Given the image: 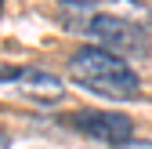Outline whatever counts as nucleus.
I'll use <instances>...</instances> for the list:
<instances>
[{
	"instance_id": "obj_2",
	"label": "nucleus",
	"mask_w": 152,
	"mask_h": 149,
	"mask_svg": "<svg viewBox=\"0 0 152 149\" xmlns=\"http://www.w3.org/2000/svg\"><path fill=\"white\" fill-rule=\"evenodd\" d=\"M65 29L91 36L94 47H105L112 55H148V29L120 15H87V18H65Z\"/></svg>"
},
{
	"instance_id": "obj_1",
	"label": "nucleus",
	"mask_w": 152,
	"mask_h": 149,
	"mask_svg": "<svg viewBox=\"0 0 152 149\" xmlns=\"http://www.w3.org/2000/svg\"><path fill=\"white\" fill-rule=\"evenodd\" d=\"M69 77L80 87L94 91V95H105L112 102H130L141 95L138 69L127 58H120V55H112L105 47H94V44L69 55Z\"/></svg>"
},
{
	"instance_id": "obj_4",
	"label": "nucleus",
	"mask_w": 152,
	"mask_h": 149,
	"mask_svg": "<svg viewBox=\"0 0 152 149\" xmlns=\"http://www.w3.org/2000/svg\"><path fill=\"white\" fill-rule=\"evenodd\" d=\"M15 84H18V91L29 95L33 102H62V95H65V84L54 77V73L36 69V66L18 69V73H15Z\"/></svg>"
},
{
	"instance_id": "obj_5",
	"label": "nucleus",
	"mask_w": 152,
	"mask_h": 149,
	"mask_svg": "<svg viewBox=\"0 0 152 149\" xmlns=\"http://www.w3.org/2000/svg\"><path fill=\"white\" fill-rule=\"evenodd\" d=\"M58 4H72V7H91V4H98V0H58Z\"/></svg>"
},
{
	"instance_id": "obj_7",
	"label": "nucleus",
	"mask_w": 152,
	"mask_h": 149,
	"mask_svg": "<svg viewBox=\"0 0 152 149\" xmlns=\"http://www.w3.org/2000/svg\"><path fill=\"white\" fill-rule=\"evenodd\" d=\"M0 145H7V135H4V131H0Z\"/></svg>"
},
{
	"instance_id": "obj_6",
	"label": "nucleus",
	"mask_w": 152,
	"mask_h": 149,
	"mask_svg": "<svg viewBox=\"0 0 152 149\" xmlns=\"http://www.w3.org/2000/svg\"><path fill=\"white\" fill-rule=\"evenodd\" d=\"M123 149H152V142H130V145H123Z\"/></svg>"
},
{
	"instance_id": "obj_8",
	"label": "nucleus",
	"mask_w": 152,
	"mask_h": 149,
	"mask_svg": "<svg viewBox=\"0 0 152 149\" xmlns=\"http://www.w3.org/2000/svg\"><path fill=\"white\" fill-rule=\"evenodd\" d=\"M0 11H4V0H0Z\"/></svg>"
},
{
	"instance_id": "obj_3",
	"label": "nucleus",
	"mask_w": 152,
	"mask_h": 149,
	"mask_svg": "<svg viewBox=\"0 0 152 149\" xmlns=\"http://www.w3.org/2000/svg\"><path fill=\"white\" fill-rule=\"evenodd\" d=\"M69 127L80 131L83 138H94V142L112 145V149L130 145V135H134V120L127 113H102V109H80V113H72Z\"/></svg>"
}]
</instances>
